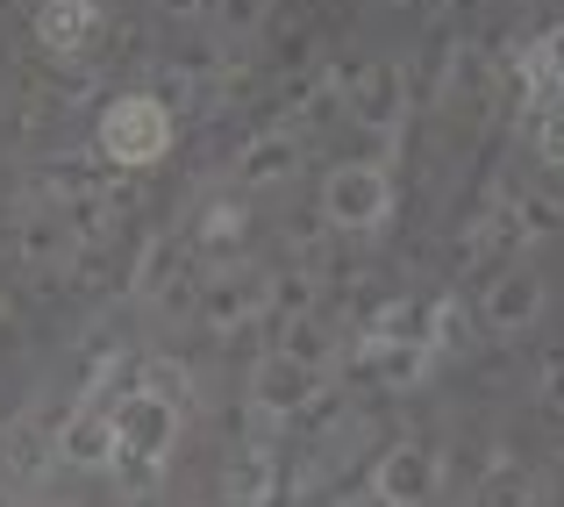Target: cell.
Here are the masks:
<instances>
[{"mask_svg":"<svg viewBox=\"0 0 564 507\" xmlns=\"http://www.w3.org/2000/svg\"><path fill=\"white\" fill-rule=\"evenodd\" d=\"M293 165H301V129H293V122L258 129V137H243V151H236V186H243V193L286 186Z\"/></svg>","mask_w":564,"mask_h":507,"instance_id":"9c48e42d","label":"cell"},{"mask_svg":"<svg viewBox=\"0 0 564 507\" xmlns=\"http://www.w3.org/2000/svg\"><path fill=\"white\" fill-rule=\"evenodd\" d=\"M443 486V457L429 443H393L372 465V500L379 507H429Z\"/></svg>","mask_w":564,"mask_h":507,"instance_id":"52a82bcc","label":"cell"},{"mask_svg":"<svg viewBox=\"0 0 564 507\" xmlns=\"http://www.w3.org/2000/svg\"><path fill=\"white\" fill-rule=\"evenodd\" d=\"M543 301H551V287H543L536 265H508V272H494V287L471 301V315H479L486 336H522V330H536Z\"/></svg>","mask_w":564,"mask_h":507,"instance_id":"8992f818","label":"cell"},{"mask_svg":"<svg viewBox=\"0 0 564 507\" xmlns=\"http://www.w3.org/2000/svg\"><path fill=\"white\" fill-rule=\"evenodd\" d=\"M393 215V172L379 165V158H344V165H329L322 179V222L344 236H365L379 229V222Z\"/></svg>","mask_w":564,"mask_h":507,"instance_id":"3957f363","label":"cell"},{"mask_svg":"<svg viewBox=\"0 0 564 507\" xmlns=\"http://www.w3.org/2000/svg\"><path fill=\"white\" fill-rule=\"evenodd\" d=\"M258 22H264V0H221L215 8V29H229V36H250Z\"/></svg>","mask_w":564,"mask_h":507,"instance_id":"cb8c5ba5","label":"cell"},{"mask_svg":"<svg viewBox=\"0 0 564 507\" xmlns=\"http://www.w3.org/2000/svg\"><path fill=\"white\" fill-rule=\"evenodd\" d=\"M137 386H143L151 400H165V408H180V414L193 408V371H186L172 350H151V357H137Z\"/></svg>","mask_w":564,"mask_h":507,"instance_id":"2e32d148","label":"cell"},{"mask_svg":"<svg viewBox=\"0 0 564 507\" xmlns=\"http://www.w3.org/2000/svg\"><path fill=\"white\" fill-rule=\"evenodd\" d=\"M358 365L372 371L379 386H422L429 365H436V350H429V343H358Z\"/></svg>","mask_w":564,"mask_h":507,"instance_id":"5bb4252c","label":"cell"},{"mask_svg":"<svg viewBox=\"0 0 564 507\" xmlns=\"http://www.w3.org/2000/svg\"><path fill=\"white\" fill-rule=\"evenodd\" d=\"M243 229H250V215H243V201L236 193H215V201L200 207V222H193V236H186V250H200V258H229L236 244H243Z\"/></svg>","mask_w":564,"mask_h":507,"instance_id":"4fadbf2b","label":"cell"},{"mask_svg":"<svg viewBox=\"0 0 564 507\" xmlns=\"http://www.w3.org/2000/svg\"><path fill=\"white\" fill-rule=\"evenodd\" d=\"M315 272H307V265H301V272H279V279H264V315H272V322H301V315H315Z\"/></svg>","mask_w":564,"mask_h":507,"instance_id":"d6986e66","label":"cell"},{"mask_svg":"<svg viewBox=\"0 0 564 507\" xmlns=\"http://www.w3.org/2000/svg\"><path fill=\"white\" fill-rule=\"evenodd\" d=\"M250 315H264V272H215L200 287V322L215 336H229V330H243Z\"/></svg>","mask_w":564,"mask_h":507,"instance_id":"30bf717a","label":"cell"},{"mask_svg":"<svg viewBox=\"0 0 564 507\" xmlns=\"http://www.w3.org/2000/svg\"><path fill=\"white\" fill-rule=\"evenodd\" d=\"M322 393H329V371H315V365H301V357H286V350H264L258 365H250V414L258 422H301V414H315L322 408Z\"/></svg>","mask_w":564,"mask_h":507,"instance_id":"277c9868","label":"cell"},{"mask_svg":"<svg viewBox=\"0 0 564 507\" xmlns=\"http://www.w3.org/2000/svg\"><path fill=\"white\" fill-rule=\"evenodd\" d=\"M100 36V0H36V43L51 57H79Z\"/></svg>","mask_w":564,"mask_h":507,"instance_id":"8fae6325","label":"cell"},{"mask_svg":"<svg viewBox=\"0 0 564 507\" xmlns=\"http://www.w3.org/2000/svg\"><path fill=\"white\" fill-rule=\"evenodd\" d=\"M358 343H429V301L408 293H386L358 315Z\"/></svg>","mask_w":564,"mask_h":507,"instance_id":"7c38bea8","label":"cell"},{"mask_svg":"<svg viewBox=\"0 0 564 507\" xmlns=\"http://www.w3.org/2000/svg\"><path fill=\"white\" fill-rule=\"evenodd\" d=\"M514 222H522V236L536 244V236H557L564 229V207L551 201V193H522V186H514Z\"/></svg>","mask_w":564,"mask_h":507,"instance_id":"7402d4cb","label":"cell"},{"mask_svg":"<svg viewBox=\"0 0 564 507\" xmlns=\"http://www.w3.org/2000/svg\"><path fill=\"white\" fill-rule=\"evenodd\" d=\"M221 0H158V14H172V22H215Z\"/></svg>","mask_w":564,"mask_h":507,"instance_id":"d4e9b609","label":"cell"},{"mask_svg":"<svg viewBox=\"0 0 564 507\" xmlns=\"http://www.w3.org/2000/svg\"><path fill=\"white\" fill-rule=\"evenodd\" d=\"M344 115L358 129H372V137L393 143L400 122H408V65H400V57H372L365 72H350L344 79Z\"/></svg>","mask_w":564,"mask_h":507,"instance_id":"5b68a950","label":"cell"},{"mask_svg":"<svg viewBox=\"0 0 564 507\" xmlns=\"http://www.w3.org/2000/svg\"><path fill=\"white\" fill-rule=\"evenodd\" d=\"M536 472L529 465H508V457H494V465L479 472V507H536Z\"/></svg>","mask_w":564,"mask_h":507,"instance_id":"ac0fdd59","label":"cell"},{"mask_svg":"<svg viewBox=\"0 0 564 507\" xmlns=\"http://www.w3.org/2000/svg\"><path fill=\"white\" fill-rule=\"evenodd\" d=\"M51 457L65 472H115V414L72 408L65 422H51Z\"/></svg>","mask_w":564,"mask_h":507,"instance_id":"ba28073f","label":"cell"},{"mask_svg":"<svg viewBox=\"0 0 564 507\" xmlns=\"http://www.w3.org/2000/svg\"><path fill=\"white\" fill-rule=\"evenodd\" d=\"M14 250H22L29 265H51V258H65V250H72V236H65V222H57L51 201L29 207V215L14 222Z\"/></svg>","mask_w":564,"mask_h":507,"instance_id":"9a60e30c","label":"cell"},{"mask_svg":"<svg viewBox=\"0 0 564 507\" xmlns=\"http://www.w3.org/2000/svg\"><path fill=\"white\" fill-rule=\"evenodd\" d=\"M471 343V301L465 293H436V301H429V350H465Z\"/></svg>","mask_w":564,"mask_h":507,"instance_id":"ffe728a7","label":"cell"},{"mask_svg":"<svg viewBox=\"0 0 564 507\" xmlns=\"http://www.w3.org/2000/svg\"><path fill=\"white\" fill-rule=\"evenodd\" d=\"M115 414V472H122V486H151L158 472L172 465V451H180V408H165V400H151L143 386H129L122 400H108Z\"/></svg>","mask_w":564,"mask_h":507,"instance_id":"7a4b0ae2","label":"cell"},{"mask_svg":"<svg viewBox=\"0 0 564 507\" xmlns=\"http://www.w3.org/2000/svg\"><path fill=\"white\" fill-rule=\"evenodd\" d=\"M543 400H551V408L564 414V350H557V357H543Z\"/></svg>","mask_w":564,"mask_h":507,"instance_id":"484cf974","label":"cell"},{"mask_svg":"<svg viewBox=\"0 0 564 507\" xmlns=\"http://www.w3.org/2000/svg\"><path fill=\"white\" fill-rule=\"evenodd\" d=\"M94 143H100V165L115 172H151L172 158L180 143V115L165 108L158 94H115L94 122Z\"/></svg>","mask_w":564,"mask_h":507,"instance_id":"6da1fadb","label":"cell"},{"mask_svg":"<svg viewBox=\"0 0 564 507\" xmlns=\"http://www.w3.org/2000/svg\"><path fill=\"white\" fill-rule=\"evenodd\" d=\"M529 143H536V158L551 172H564V108H536V137Z\"/></svg>","mask_w":564,"mask_h":507,"instance_id":"603a6c76","label":"cell"},{"mask_svg":"<svg viewBox=\"0 0 564 507\" xmlns=\"http://www.w3.org/2000/svg\"><path fill=\"white\" fill-rule=\"evenodd\" d=\"M272 350H286V357H301V365H329V336H322V322L315 315H301V322H279V336H272Z\"/></svg>","mask_w":564,"mask_h":507,"instance_id":"44dd1931","label":"cell"},{"mask_svg":"<svg viewBox=\"0 0 564 507\" xmlns=\"http://www.w3.org/2000/svg\"><path fill=\"white\" fill-rule=\"evenodd\" d=\"M172 279H180V244H172V236H151L143 258H137L129 293H137V301H172Z\"/></svg>","mask_w":564,"mask_h":507,"instance_id":"e0dca14e","label":"cell"}]
</instances>
